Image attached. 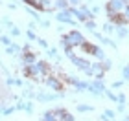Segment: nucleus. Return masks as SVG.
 <instances>
[{
  "instance_id": "obj_10",
  "label": "nucleus",
  "mask_w": 129,
  "mask_h": 121,
  "mask_svg": "<svg viewBox=\"0 0 129 121\" xmlns=\"http://www.w3.org/2000/svg\"><path fill=\"white\" fill-rule=\"evenodd\" d=\"M22 73H24V77H31V79H37V73H35V70H33V64H31V66H24V70H22Z\"/></svg>"
},
{
  "instance_id": "obj_8",
  "label": "nucleus",
  "mask_w": 129,
  "mask_h": 121,
  "mask_svg": "<svg viewBox=\"0 0 129 121\" xmlns=\"http://www.w3.org/2000/svg\"><path fill=\"white\" fill-rule=\"evenodd\" d=\"M15 110H24V112H28V114H31V112H33V105H31L30 101H28V103H19V105L15 106Z\"/></svg>"
},
{
  "instance_id": "obj_9",
  "label": "nucleus",
  "mask_w": 129,
  "mask_h": 121,
  "mask_svg": "<svg viewBox=\"0 0 129 121\" xmlns=\"http://www.w3.org/2000/svg\"><path fill=\"white\" fill-rule=\"evenodd\" d=\"M94 50H96V44H90V42H87V40L81 44V51H83V53L92 55V53H94Z\"/></svg>"
},
{
  "instance_id": "obj_23",
  "label": "nucleus",
  "mask_w": 129,
  "mask_h": 121,
  "mask_svg": "<svg viewBox=\"0 0 129 121\" xmlns=\"http://www.w3.org/2000/svg\"><path fill=\"white\" fill-rule=\"evenodd\" d=\"M127 77H129V70H127V66H124V68H122V81L125 83Z\"/></svg>"
},
{
  "instance_id": "obj_32",
  "label": "nucleus",
  "mask_w": 129,
  "mask_h": 121,
  "mask_svg": "<svg viewBox=\"0 0 129 121\" xmlns=\"http://www.w3.org/2000/svg\"><path fill=\"white\" fill-rule=\"evenodd\" d=\"M41 26H43V28H48L50 22H48V20H41Z\"/></svg>"
},
{
  "instance_id": "obj_16",
  "label": "nucleus",
  "mask_w": 129,
  "mask_h": 121,
  "mask_svg": "<svg viewBox=\"0 0 129 121\" xmlns=\"http://www.w3.org/2000/svg\"><path fill=\"white\" fill-rule=\"evenodd\" d=\"M92 55H94L96 59H100V61H103V59H105V51L100 48V46H96V50H94V53H92Z\"/></svg>"
},
{
  "instance_id": "obj_21",
  "label": "nucleus",
  "mask_w": 129,
  "mask_h": 121,
  "mask_svg": "<svg viewBox=\"0 0 129 121\" xmlns=\"http://www.w3.org/2000/svg\"><path fill=\"white\" fill-rule=\"evenodd\" d=\"M102 30H103L105 33H113V31H114V26L111 24V22H107V24H103V26H102Z\"/></svg>"
},
{
  "instance_id": "obj_3",
  "label": "nucleus",
  "mask_w": 129,
  "mask_h": 121,
  "mask_svg": "<svg viewBox=\"0 0 129 121\" xmlns=\"http://www.w3.org/2000/svg\"><path fill=\"white\" fill-rule=\"evenodd\" d=\"M43 83L46 84V86H50L52 90H55V92H61L63 90V83L57 77H54V75H48V77H44V81Z\"/></svg>"
},
{
  "instance_id": "obj_24",
  "label": "nucleus",
  "mask_w": 129,
  "mask_h": 121,
  "mask_svg": "<svg viewBox=\"0 0 129 121\" xmlns=\"http://www.w3.org/2000/svg\"><path fill=\"white\" fill-rule=\"evenodd\" d=\"M37 42H39V46H41L43 50H48V48H50V46H48V42H46L44 39H37Z\"/></svg>"
},
{
  "instance_id": "obj_7",
  "label": "nucleus",
  "mask_w": 129,
  "mask_h": 121,
  "mask_svg": "<svg viewBox=\"0 0 129 121\" xmlns=\"http://www.w3.org/2000/svg\"><path fill=\"white\" fill-rule=\"evenodd\" d=\"M35 61H37V57H35L33 51L22 53V64H24V66H31V64H35Z\"/></svg>"
},
{
  "instance_id": "obj_22",
  "label": "nucleus",
  "mask_w": 129,
  "mask_h": 121,
  "mask_svg": "<svg viewBox=\"0 0 129 121\" xmlns=\"http://www.w3.org/2000/svg\"><path fill=\"white\" fill-rule=\"evenodd\" d=\"M78 110H79V112H92L94 108H92L90 105H79V106H78Z\"/></svg>"
},
{
  "instance_id": "obj_11",
  "label": "nucleus",
  "mask_w": 129,
  "mask_h": 121,
  "mask_svg": "<svg viewBox=\"0 0 129 121\" xmlns=\"http://www.w3.org/2000/svg\"><path fill=\"white\" fill-rule=\"evenodd\" d=\"M41 121H57V117H55L54 110H48V112H44L43 116H41Z\"/></svg>"
},
{
  "instance_id": "obj_18",
  "label": "nucleus",
  "mask_w": 129,
  "mask_h": 121,
  "mask_svg": "<svg viewBox=\"0 0 129 121\" xmlns=\"http://www.w3.org/2000/svg\"><path fill=\"white\" fill-rule=\"evenodd\" d=\"M9 35H11V37H19V35H22V33H20V30H19L17 26H11V28H9Z\"/></svg>"
},
{
  "instance_id": "obj_28",
  "label": "nucleus",
  "mask_w": 129,
  "mask_h": 121,
  "mask_svg": "<svg viewBox=\"0 0 129 121\" xmlns=\"http://www.w3.org/2000/svg\"><path fill=\"white\" fill-rule=\"evenodd\" d=\"M0 42H2V44H6V46H9V44H11V40H9V37L0 35Z\"/></svg>"
},
{
  "instance_id": "obj_29",
  "label": "nucleus",
  "mask_w": 129,
  "mask_h": 121,
  "mask_svg": "<svg viewBox=\"0 0 129 121\" xmlns=\"http://www.w3.org/2000/svg\"><path fill=\"white\" fill-rule=\"evenodd\" d=\"M26 35H28V40H37V35H35V33H33L31 30H30V31H28V33H26Z\"/></svg>"
},
{
  "instance_id": "obj_14",
  "label": "nucleus",
  "mask_w": 129,
  "mask_h": 121,
  "mask_svg": "<svg viewBox=\"0 0 129 121\" xmlns=\"http://www.w3.org/2000/svg\"><path fill=\"white\" fill-rule=\"evenodd\" d=\"M114 31H116V35H118L120 39H125V37H127V30H125V26H118V28H114Z\"/></svg>"
},
{
  "instance_id": "obj_33",
  "label": "nucleus",
  "mask_w": 129,
  "mask_h": 121,
  "mask_svg": "<svg viewBox=\"0 0 129 121\" xmlns=\"http://www.w3.org/2000/svg\"><path fill=\"white\" fill-rule=\"evenodd\" d=\"M122 121H129V119H127V117H124V119H122Z\"/></svg>"
},
{
  "instance_id": "obj_6",
  "label": "nucleus",
  "mask_w": 129,
  "mask_h": 121,
  "mask_svg": "<svg viewBox=\"0 0 129 121\" xmlns=\"http://www.w3.org/2000/svg\"><path fill=\"white\" fill-rule=\"evenodd\" d=\"M37 97V101H54L57 97H63V94H44V92H39V94H35Z\"/></svg>"
},
{
  "instance_id": "obj_5",
  "label": "nucleus",
  "mask_w": 129,
  "mask_h": 121,
  "mask_svg": "<svg viewBox=\"0 0 129 121\" xmlns=\"http://www.w3.org/2000/svg\"><path fill=\"white\" fill-rule=\"evenodd\" d=\"M55 19H57V22H63V24H76L74 22V19H72V15H70V11L67 9V11H57V15H55Z\"/></svg>"
},
{
  "instance_id": "obj_31",
  "label": "nucleus",
  "mask_w": 129,
  "mask_h": 121,
  "mask_svg": "<svg viewBox=\"0 0 129 121\" xmlns=\"http://www.w3.org/2000/svg\"><path fill=\"white\" fill-rule=\"evenodd\" d=\"M68 4H72V8H76V6H79L81 4V0H67Z\"/></svg>"
},
{
  "instance_id": "obj_26",
  "label": "nucleus",
  "mask_w": 129,
  "mask_h": 121,
  "mask_svg": "<svg viewBox=\"0 0 129 121\" xmlns=\"http://www.w3.org/2000/svg\"><path fill=\"white\" fill-rule=\"evenodd\" d=\"M103 94H105V95H107V97H109V99H111V101H114V103H116V94H113V92H111V90H105V92H103Z\"/></svg>"
},
{
  "instance_id": "obj_20",
  "label": "nucleus",
  "mask_w": 129,
  "mask_h": 121,
  "mask_svg": "<svg viewBox=\"0 0 129 121\" xmlns=\"http://www.w3.org/2000/svg\"><path fill=\"white\" fill-rule=\"evenodd\" d=\"M113 68V62H111L109 59H103V62H102V70L105 72V70H111Z\"/></svg>"
},
{
  "instance_id": "obj_19",
  "label": "nucleus",
  "mask_w": 129,
  "mask_h": 121,
  "mask_svg": "<svg viewBox=\"0 0 129 121\" xmlns=\"http://www.w3.org/2000/svg\"><path fill=\"white\" fill-rule=\"evenodd\" d=\"M57 121H74V116H72L70 112H64V114H63V116L57 119Z\"/></svg>"
},
{
  "instance_id": "obj_2",
  "label": "nucleus",
  "mask_w": 129,
  "mask_h": 121,
  "mask_svg": "<svg viewBox=\"0 0 129 121\" xmlns=\"http://www.w3.org/2000/svg\"><path fill=\"white\" fill-rule=\"evenodd\" d=\"M33 70H35V73H37V77L39 75H43V77H48L50 75V66H48V62H46V61H35Z\"/></svg>"
},
{
  "instance_id": "obj_13",
  "label": "nucleus",
  "mask_w": 129,
  "mask_h": 121,
  "mask_svg": "<svg viewBox=\"0 0 129 121\" xmlns=\"http://www.w3.org/2000/svg\"><path fill=\"white\" fill-rule=\"evenodd\" d=\"M46 51H48V55H50V57H52V59H54L55 62H59V61H61V55L57 53V50H55V48H48Z\"/></svg>"
},
{
  "instance_id": "obj_30",
  "label": "nucleus",
  "mask_w": 129,
  "mask_h": 121,
  "mask_svg": "<svg viewBox=\"0 0 129 121\" xmlns=\"http://www.w3.org/2000/svg\"><path fill=\"white\" fill-rule=\"evenodd\" d=\"M122 84H124V81H114V83H113V88L116 90V88H120Z\"/></svg>"
},
{
  "instance_id": "obj_12",
  "label": "nucleus",
  "mask_w": 129,
  "mask_h": 121,
  "mask_svg": "<svg viewBox=\"0 0 129 121\" xmlns=\"http://www.w3.org/2000/svg\"><path fill=\"white\" fill-rule=\"evenodd\" d=\"M54 6H55V8L59 9V11H67V9L70 8V4L67 2V0H55V4H54Z\"/></svg>"
},
{
  "instance_id": "obj_1",
  "label": "nucleus",
  "mask_w": 129,
  "mask_h": 121,
  "mask_svg": "<svg viewBox=\"0 0 129 121\" xmlns=\"http://www.w3.org/2000/svg\"><path fill=\"white\" fill-rule=\"evenodd\" d=\"M64 39L68 40V44L72 46V48H76V46H81L85 42V37H83V33L78 31V30H72V31H68L67 35H64Z\"/></svg>"
},
{
  "instance_id": "obj_25",
  "label": "nucleus",
  "mask_w": 129,
  "mask_h": 121,
  "mask_svg": "<svg viewBox=\"0 0 129 121\" xmlns=\"http://www.w3.org/2000/svg\"><path fill=\"white\" fill-rule=\"evenodd\" d=\"M116 103H120V105H125V94H118V95H116Z\"/></svg>"
},
{
  "instance_id": "obj_17",
  "label": "nucleus",
  "mask_w": 129,
  "mask_h": 121,
  "mask_svg": "<svg viewBox=\"0 0 129 121\" xmlns=\"http://www.w3.org/2000/svg\"><path fill=\"white\" fill-rule=\"evenodd\" d=\"M83 24H85V28H87L90 33L96 31V22H94V20H87V22H83Z\"/></svg>"
},
{
  "instance_id": "obj_15",
  "label": "nucleus",
  "mask_w": 129,
  "mask_h": 121,
  "mask_svg": "<svg viewBox=\"0 0 129 121\" xmlns=\"http://www.w3.org/2000/svg\"><path fill=\"white\" fill-rule=\"evenodd\" d=\"M6 51H8L9 55H11V53H19V51H20V46H19V44H13V42H11V44L8 46V48H6Z\"/></svg>"
},
{
  "instance_id": "obj_4",
  "label": "nucleus",
  "mask_w": 129,
  "mask_h": 121,
  "mask_svg": "<svg viewBox=\"0 0 129 121\" xmlns=\"http://www.w3.org/2000/svg\"><path fill=\"white\" fill-rule=\"evenodd\" d=\"M87 90H90L94 95H103V92L107 90V88H105V84L102 83V81H96L94 79L92 83H89V88H87Z\"/></svg>"
},
{
  "instance_id": "obj_27",
  "label": "nucleus",
  "mask_w": 129,
  "mask_h": 121,
  "mask_svg": "<svg viewBox=\"0 0 129 121\" xmlns=\"http://www.w3.org/2000/svg\"><path fill=\"white\" fill-rule=\"evenodd\" d=\"M103 117L113 119V117H114V110H105V112H103Z\"/></svg>"
}]
</instances>
